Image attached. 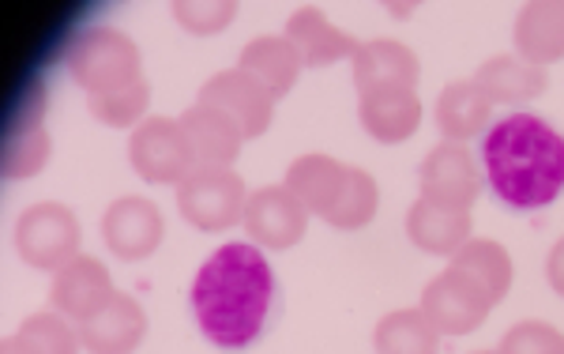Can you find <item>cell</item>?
<instances>
[{
  "instance_id": "1",
  "label": "cell",
  "mask_w": 564,
  "mask_h": 354,
  "mask_svg": "<svg viewBox=\"0 0 564 354\" xmlns=\"http://www.w3.org/2000/svg\"><path fill=\"white\" fill-rule=\"evenodd\" d=\"M193 313L207 343L245 351L271 329L279 313V283L260 245L230 242L199 265L193 279Z\"/></svg>"
},
{
  "instance_id": "2",
  "label": "cell",
  "mask_w": 564,
  "mask_h": 354,
  "mask_svg": "<svg viewBox=\"0 0 564 354\" xmlns=\"http://www.w3.org/2000/svg\"><path fill=\"white\" fill-rule=\"evenodd\" d=\"M481 178L512 212H539L564 193V136L534 114L489 125L481 140Z\"/></svg>"
},
{
  "instance_id": "3",
  "label": "cell",
  "mask_w": 564,
  "mask_h": 354,
  "mask_svg": "<svg viewBox=\"0 0 564 354\" xmlns=\"http://www.w3.org/2000/svg\"><path fill=\"white\" fill-rule=\"evenodd\" d=\"M68 72L87 95H106V90L129 87L143 79L140 72V45L129 34L113 31V26H90L76 34V42L65 53Z\"/></svg>"
},
{
  "instance_id": "4",
  "label": "cell",
  "mask_w": 564,
  "mask_h": 354,
  "mask_svg": "<svg viewBox=\"0 0 564 354\" xmlns=\"http://www.w3.org/2000/svg\"><path fill=\"white\" fill-rule=\"evenodd\" d=\"M249 196L252 193L245 189V178L238 170H218V167H196L177 185V207L185 215V223H193L196 230L207 234L230 230L234 223H241Z\"/></svg>"
},
{
  "instance_id": "5",
  "label": "cell",
  "mask_w": 564,
  "mask_h": 354,
  "mask_svg": "<svg viewBox=\"0 0 564 354\" xmlns=\"http://www.w3.org/2000/svg\"><path fill=\"white\" fill-rule=\"evenodd\" d=\"M15 253L26 268L57 276L79 257V219L65 204H34L15 219Z\"/></svg>"
},
{
  "instance_id": "6",
  "label": "cell",
  "mask_w": 564,
  "mask_h": 354,
  "mask_svg": "<svg viewBox=\"0 0 564 354\" xmlns=\"http://www.w3.org/2000/svg\"><path fill=\"white\" fill-rule=\"evenodd\" d=\"M132 170L151 185H181L196 170V155L188 148V136L181 121L170 117H148L129 140Z\"/></svg>"
},
{
  "instance_id": "7",
  "label": "cell",
  "mask_w": 564,
  "mask_h": 354,
  "mask_svg": "<svg viewBox=\"0 0 564 354\" xmlns=\"http://www.w3.org/2000/svg\"><path fill=\"white\" fill-rule=\"evenodd\" d=\"M196 103H204L223 117H230L245 140L263 136L271 129V117H275V98H271L252 76H245L241 68L215 72V76L199 87Z\"/></svg>"
},
{
  "instance_id": "8",
  "label": "cell",
  "mask_w": 564,
  "mask_h": 354,
  "mask_svg": "<svg viewBox=\"0 0 564 354\" xmlns=\"http://www.w3.org/2000/svg\"><path fill=\"white\" fill-rule=\"evenodd\" d=\"M417 310L430 317V324L441 335H470L475 329L486 324L494 302H489V298L481 294V290L463 276V271L444 268L441 276L425 287L422 305H417Z\"/></svg>"
},
{
  "instance_id": "9",
  "label": "cell",
  "mask_w": 564,
  "mask_h": 354,
  "mask_svg": "<svg viewBox=\"0 0 564 354\" xmlns=\"http://www.w3.org/2000/svg\"><path fill=\"white\" fill-rule=\"evenodd\" d=\"M486 185L481 170L475 167V155L459 143H441L425 155L417 170V196L448 207H475V200Z\"/></svg>"
},
{
  "instance_id": "10",
  "label": "cell",
  "mask_w": 564,
  "mask_h": 354,
  "mask_svg": "<svg viewBox=\"0 0 564 354\" xmlns=\"http://www.w3.org/2000/svg\"><path fill=\"white\" fill-rule=\"evenodd\" d=\"M241 223L260 249H290L305 238L308 207L286 185H263L249 196Z\"/></svg>"
},
{
  "instance_id": "11",
  "label": "cell",
  "mask_w": 564,
  "mask_h": 354,
  "mask_svg": "<svg viewBox=\"0 0 564 354\" xmlns=\"http://www.w3.org/2000/svg\"><path fill=\"white\" fill-rule=\"evenodd\" d=\"M166 223L162 212L143 196H121L102 215V242L117 260H148L162 245Z\"/></svg>"
},
{
  "instance_id": "12",
  "label": "cell",
  "mask_w": 564,
  "mask_h": 354,
  "mask_svg": "<svg viewBox=\"0 0 564 354\" xmlns=\"http://www.w3.org/2000/svg\"><path fill=\"white\" fill-rule=\"evenodd\" d=\"M422 79V61L411 45L372 39L361 42L354 53V87L358 95H372V90H417Z\"/></svg>"
},
{
  "instance_id": "13",
  "label": "cell",
  "mask_w": 564,
  "mask_h": 354,
  "mask_svg": "<svg viewBox=\"0 0 564 354\" xmlns=\"http://www.w3.org/2000/svg\"><path fill=\"white\" fill-rule=\"evenodd\" d=\"M113 294L117 290H113V279H109V268L98 257H87V253L68 260V265L53 276V290H50L53 310L76 324L95 317Z\"/></svg>"
},
{
  "instance_id": "14",
  "label": "cell",
  "mask_w": 564,
  "mask_h": 354,
  "mask_svg": "<svg viewBox=\"0 0 564 354\" xmlns=\"http://www.w3.org/2000/svg\"><path fill=\"white\" fill-rule=\"evenodd\" d=\"M79 343L90 354H132L148 335V313L135 298L117 290L113 298L98 310L95 317L76 324Z\"/></svg>"
},
{
  "instance_id": "15",
  "label": "cell",
  "mask_w": 564,
  "mask_h": 354,
  "mask_svg": "<svg viewBox=\"0 0 564 354\" xmlns=\"http://www.w3.org/2000/svg\"><path fill=\"white\" fill-rule=\"evenodd\" d=\"M406 238L422 253H433V257H456L470 242V212L417 196L411 212H406Z\"/></svg>"
},
{
  "instance_id": "16",
  "label": "cell",
  "mask_w": 564,
  "mask_h": 354,
  "mask_svg": "<svg viewBox=\"0 0 564 354\" xmlns=\"http://www.w3.org/2000/svg\"><path fill=\"white\" fill-rule=\"evenodd\" d=\"M516 53L527 65H557L564 61V0H531L516 15Z\"/></svg>"
},
{
  "instance_id": "17",
  "label": "cell",
  "mask_w": 564,
  "mask_h": 354,
  "mask_svg": "<svg viewBox=\"0 0 564 354\" xmlns=\"http://www.w3.org/2000/svg\"><path fill=\"white\" fill-rule=\"evenodd\" d=\"M42 90H31V98H23V114L12 117L4 136V178L8 181H26L34 178L50 159V132L42 125Z\"/></svg>"
},
{
  "instance_id": "18",
  "label": "cell",
  "mask_w": 564,
  "mask_h": 354,
  "mask_svg": "<svg viewBox=\"0 0 564 354\" xmlns=\"http://www.w3.org/2000/svg\"><path fill=\"white\" fill-rule=\"evenodd\" d=\"M181 129L188 136V148L196 155V167H218V170H234V162L241 155L245 136L238 132V125L230 117H223L212 106L196 103L177 117Z\"/></svg>"
},
{
  "instance_id": "19",
  "label": "cell",
  "mask_w": 564,
  "mask_h": 354,
  "mask_svg": "<svg viewBox=\"0 0 564 354\" xmlns=\"http://www.w3.org/2000/svg\"><path fill=\"white\" fill-rule=\"evenodd\" d=\"M286 39L297 50L305 68H327L335 61H354L361 42H354L350 34H343L339 26L327 20L324 12L316 8H297L294 15L286 20Z\"/></svg>"
},
{
  "instance_id": "20",
  "label": "cell",
  "mask_w": 564,
  "mask_h": 354,
  "mask_svg": "<svg viewBox=\"0 0 564 354\" xmlns=\"http://www.w3.org/2000/svg\"><path fill=\"white\" fill-rule=\"evenodd\" d=\"M358 121L372 140L403 143L422 129V98H417V90H372V95H358Z\"/></svg>"
},
{
  "instance_id": "21",
  "label": "cell",
  "mask_w": 564,
  "mask_h": 354,
  "mask_svg": "<svg viewBox=\"0 0 564 354\" xmlns=\"http://www.w3.org/2000/svg\"><path fill=\"white\" fill-rule=\"evenodd\" d=\"M238 68L245 76L257 79V84L279 103V98H286L290 90H294L305 65H302V57H297L294 45H290L286 34H268V39H252L245 45Z\"/></svg>"
},
{
  "instance_id": "22",
  "label": "cell",
  "mask_w": 564,
  "mask_h": 354,
  "mask_svg": "<svg viewBox=\"0 0 564 354\" xmlns=\"http://www.w3.org/2000/svg\"><path fill=\"white\" fill-rule=\"evenodd\" d=\"M475 87L489 98V106H520L539 98L550 87V76L539 65H527L523 57H489L475 72Z\"/></svg>"
},
{
  "instance_id": "23",
  "label": "cell",
  "mask_w": 564,
  "mask_h": 354,
  "mask_svg": "<svg viewBox=\"0 0 564 354\" xmlns=\"http://www.w3.org/2000/svg\"><path fill=\"white\" fill-rule=\"evenodd\" d=\"M489 117H494V106H489V98L475 87V79H470V84L444 87L433 106V121L448 143H467V140H475V136L489 132Z\"/></svg>"
},
{
  "instance_id": "24",
  "label": "cell",
  "mask_w": 564,
  "mask_h": 354,
  "mask_svg": "<svg viewBox=\"0 0 564 354\" xmlns=\"http://www.w3.org/2000/svg\"><path fill=\"white\" fill-rule=\"evenodd\" d=\"M343 181H347V162H339L332 155H302L290 162L282 185L302 200L308 207V215H321L324 219L343 193Z\"/></svg>"
},
{
  "instance_id": "25",
  "label": "cell",
  "mask_w": 564,
  "mask_h": 354,
  "mask_svg": "<svg viewBox=\"0 0 564 354\" xmlns=\"http://www.w3.org/2000/svg\"><path fill=\"white\" fill-rule=\"evenodd\" d=\"M452 268L463 271V276H467L494 305L508 294V290H512V276H516L512 257H508V249L497 242L470 238L456 257H452Z\"/></svg>"
},
{
  "instance_id": "26",
  "label": "cell",
  "mask_w": 564,
  "mask_h": 354,
  "mask_svg": "<svg viewBox=\"0 0 564 354\" xmlns=\"http://www.w3.org/2000/svg\"><path fill=\"white\" fill-rule=\"evenodd\" d=\"M377 354H441V332L422 310H395L372 332Z\"/></svg>"
},
{
  "instance_id": "27",
  "label": "cell",
  "mask_w": 564,
  "mask_h": 354,
  "mask_svg": "<svg viewBox=\"0 0 564 354\" xmlns=\"http://www.w3.org/2000/svg\"><path fill=\"white\" fill-rule=\"evenodd\" d=\"M377 204H380V189H377V181H372L369 170L347 167L343 193H339V200H335L332 212L324 215V223L335 226V230H361L366 223H372Z\"/></svg>"
},
{
  "instance_id": "28",
  "label": "cell",
  "mask_w": 564,
  "mask_h": 354,
  "mask_svg": "<svg viewBox=\"0 0 564 354\" xmlns=\"http://www.w3.org/2000/svg\"><path fill=\"white\" fill-rule=\"evenodd\" d=\"M151 106V84L148 79H135L129 87L106 90V95H87V110L98 125L106 129H140L143 114Z\"/></svg>"
},
{
  "instance_id": "29",
  "label": "cell",
  "mask_w": 564,
  "mask_h": 354,
  "mask_svg": "<svg viewBox=\"0 0 564 354\" xmlns=\"http://www.w3.org/2000/svg\"><path fill=\"white\" fill-rule=\"evenodd\" d=\"M15 335H23L39 354H79V347H84V343H79V329L57 310L26 317Z\"/></svg>"
},
{
  "instance_id": "30",
  "label": "cell",
  "mask_w": 564,
  "mask_h": 354,
  "mask_svg": "<svg viewBox=\"0 0 564 354\" xmlns=\"http://www.w3.org/2000/svg\"><path fill=\"white\" fill-rule=\"evenodd\" d=\"M170 12H174V20L188 34H218L238 20V4L234 0H177Z\"/></svg>"
},
{
  "instance_id": "31",
  "label": "cell",
  "mask_w": 564,
  "mask_h": 354,
  "mask_svg": "<svg viewBox=\"0 0 564 354\" xmlns=\"http://www.w3.org/2000/svg\"><path fill=\"white\" fill-rule=\"evenodd\" d=\"M497 354H564V335L545 321H520L505 332Z\"/></svg>"
},
{
  "instance_id": "32",
  "label": "cell",
  "mask_w": 564,
  "mask_h": 354,
  "mask_svg": "<svg viewBox=\"0 0 564 354\" xmlns=\"http://www.w3.org/2000/svg\"><path fill=\"white\" fill-rule=\"evenodd\" d=\"M545 276H550V287L564 298V238L550 249V260H545Z\"/></svg>"
},
{
  "instance_id": "33",
  "label": "cell",
  "mask_w": 564,
  "mask_h": 354,
  "mask_svg": "<svg viewBox=\"0 0 564 354\" xmlns=\"http://www.w3.org/2000/svg\"><path fill=\"white\" fill-rule=\"evenodd\" d=\"M0 354H39V351H34L31 343L23 340V335H8L4 347H0Z\"/></svg>"
},
{
  "instance_id": "34",
  "label": "cell",
  "mask_w": 564,
  "mask_h": 354,
  "mask_svg": "<svg viewBox=\"0 0 564 354\" xmlns=\"http://www.w3.org/2000/svg\"><path fill=\"white\" fill-rule=\"evenodd\" d=\"M475 354H497V351H475Z\"/></svg>"
}]
</instances>
